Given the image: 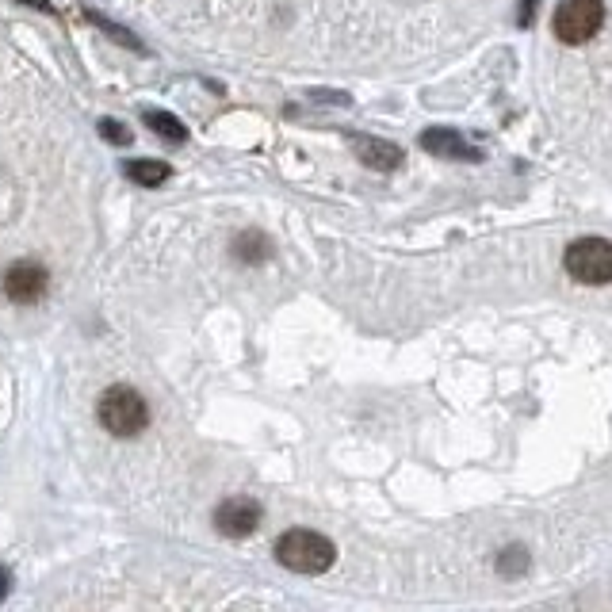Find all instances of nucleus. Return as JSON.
I'll return each instance as SVG.
<instances>
[{"instance_id":"obj_10","label":"nucleus","mask_w":612,"mask_h":612,"mask_svg":"<svg viewBox=\"0 0 612 612\" xmlns=\"http://www.w3.org/2000/svg\"><path fill=\"white\" fill-rule=\"evenodd\" d=\"M230 253H234L238 264H245V268H257V264H264L272 257V241H268V234H261V230H245V234L234 238Z\"/></svg>"},{"instance_id":"obj_7","label":"nucleus","mask_w":612,"mask_h":612,"mask_svg":"<svg viewBox=\"0 0 612 612\" xmlns=\"http://www.w3.org/2000/svg\"><path fill=\"white\" fill-rule=\"evenodd\" d=\"M215 525H219V532H226V536H249L253 528L261 525V505L249 502V498H230V502L219 505Z\"/></svg>"},{"instance_id":"obj_4","label":"nucleus","mask_w":612,"mask_h":612,"mask_svg":"<svg viewBox=\"0 0 612 612\" xmlns=\"http://www.w3.org/2000/svg\"><path fill=\"white\" fill-rule=\"evenodd\" d=\"M605 23V0H563L555 8V39L567 46H586Z\"/></svg>"},{"instance_id":"obj_1","label":"nucleus","mask_w":612,"mask_h":612,"mask_svg":"<svg viewBox=\"0 0 612 612\" xmlns=\"http://www.w3.org/2000/svg\"><path fill=\"white\" fill-rule=\"evenodd\" d=\"M96 417L111 437H138L150 425V406L134 387H108L96 402Z\"/></svg>"},{"instance_id":"obj_16","label":"nucleus","mask_w":612,"mask_h":612,"mask_svg":"<svg viewBox=\"0 0 612 612\" xmlns=\"http://www.w3.org/2000/svg\"><path fill=\"white\" fill-rule=\"evenodd\" d=\"M318 104H349V96L345 92H310Z\"/></svg>"},{"instance_id":"obj_12","label":"nucleus","mask_w":612,"mask_h":612,"mask_svg":"<svg viewBox=\"0 0 612 612\" xmlns=\"http://www.w3.org/2000/svg\"><path fill=\"white\" fill-rule=\"evenodd\" d=\"M85 23H92L96 31H104L108 39H115L119 46H127V50H134V54H150L146 50V43L134 35V31H127V27H119L115 20H108V16H100V12H85Z\"/></svg>"},{"instance_id":"obj_6","label":"nucleus","mask_w":612,"mask_h":612,"mask_svg":"<svg viewBox=\"0 0 612 612\" xmlns=\"http://www.w3.org/2000/svg\"><path fill=\"white\" fill-rule=\"evenodd\" d=\"M421 150L444 157V161H482V150H475L467 138L452 127H429L421 134Z\"/></svg>"},{"instance_id":"obj_17","label":"nucleus","mask_w":612,"mask_h":612,"mask_svg":"<svg viewBox=\"0 0 612 612\" xmlns=\"http://www.w3.org/2000/svg\"><path fill=\"white\" fill-rule=\"evenodd\" d=\"M20 4H27V8H39V12H46V16H58V8H54L50 0H20Z\"/></svg>"},{"instance_id":"obj_3","label":"nucleus","mask_w":612,"mask_h":612,"mask_svg":"<svg viewBox=\"0 0 612 612\" xmlns=\"http://www.w3.org/2000/svg\"><path fill=\"white\" fill-rule=\"evenodd\" d=\"M563 268L570 272V280L586 287H605L612 284V241L609 238H578L567 245Z\"/></svg>"},{"instance_id":"obj_5","label":"nucleus","mask_w":612,"mask_h":612,"mask_svg":"<svg viewBox=\"0 0 612 612\" xmlns=\"http://www.w3.org/2000/svg\"><path fill=\"white\" fill-rule=\"evenodd\" d=\"M46 287H50V268L43 261H31V257H23V261H12L4 268V276H0V291H4V299L16 306H31L39 303L46 295Z\"/></svg>"},{"instance_id":"obj_13","label":"nucleus","mask_w":612,"mask_h":612,"mask_svg":"<svg viewBox=\"0 0 612 612\" xmlns=\"http://www.w3.org/2000/svg\"><path fill=\"white\" fill-rule=\"evenodd\" d=\"M100 138L108 142V146H131V131L123 127V123H115V119H100Z\"/></svg>"},{"instance_id":"obj_11","label":"nucleus","mask_w":612,"mask_h":612,"mask_svg":"<svg viewBox=\"0 0 612 612\" xmlns=\"http://www.w3.org/2000/svg\"><path fill=\"white\" fill-rule=\"evenodd\" d=\"M142 123H146V127L157 134V138H165L169 146H184V142H188V127L176 119L173 111L146 108V111H142Z\"/></svg>"},{"instance_id":"obj_8","label":"nucleus","mask_w":612,"mask_h":612,"mask_svg":"<svg viewBox=\"0 0 612 612\" xmlns=\"http://www.w3.org/2000/svg\"><path fill=\"white\" fill-rule=\"evenodd\" d=\"M352 150L375 173H394L402 165V150L394 142H387V138H375V134H356L352 138Z\"/></svg>"},{"instance_id":"obj_15","label":"nucleus","mask_w":612,"mask_h":612,"mask_svg":"<svg viewBox=\"0 0 612 612\" xmlns=\"http://www.w3.org/2000/svg\"><path fill=\"white\" fill-rule=\"evenodd\" d=\"M536 8H540V0H521V8H517V23H521V27H532Z\"/></svg>"},{"instance_id":"obj_2","label":"nucleus","mask_w":612,"mask_h":612,"mask_svg":"<svg viewBox=\"0 0 612 612\" xmlns=\"http://www.w3.org/2000/svg\"><path fill=\"white\" fill-rule=\"evenodd\" d=\"M276 555H280V563L291 570H299V574H322V570L333 567V544H329L322 532H310V528H291L280 536V544H276Z\"/></svg>"},{"instance_id":"obj_14","label":"nucleus","mask_w":612,"mask_h":612,"mask_svg":"<svg viewBox=\"0 0 612 612\" xmlns=\"http://www.w3.org/2000/svg\"><path fill=\"white\" fill-rule=\"evenodd\" d=\"M498 570H502V574H525V570H528V555L521 551V547H509L502 559H498Z\"/></svg>"},{"instance_id":"obj_9","label":"nucleus","mask_w":612,"mask_h":612,"mask_svg":"<svg viewBox=\"0 0 612 612\" xmlns=\"http://www.w3.org/2000/svg\"><path fill=\"white\" fill-rule=\"evenodd\" d=\"M123 176L138 184V188H161L169 176H173V165L169 161H157V157H134L123 165Z\"/></svg>"}]
</instances>
